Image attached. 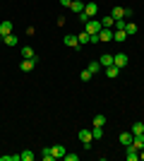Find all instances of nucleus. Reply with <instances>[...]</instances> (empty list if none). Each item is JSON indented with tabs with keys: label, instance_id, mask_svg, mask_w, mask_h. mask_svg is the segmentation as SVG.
Here are the masks:
<instances>
[{
	"label": "nucleus",
	"instance_id": "1",
	"mask_svg": "<svg viewBox=\"0 0 144 161\" xmlns=\"http://www.w3.org/2000/svg\"><path fill=\"white\" fill-rule=\"evenodd\" d=\"M101 19H94V17H91L89 22H84V31H89V34H99L101 31Z\"/></svg>",
	"mask_w": 144,
	"mask_h": 161
},
{
	"label": "nucleus",
	"instance_id": "2",
	"mask_svg": "<svg viewBox=\"0 0 144 161\" xmlns=\"http://www.w3.org/2000/svg\"><path fill=\"white\" fill-rule=\"evenodd\" d=\"M36 63H39V58H24V60L19 63V70L22 72H31L36 67Z\"/></svg>",
	"mask_w": 144,
	"mask_h": 161
},
{
	"label": "nucleus",
	"instance_id": "3",
	"mask_svg": "<svg viewBox=\"0 0 144 161\" xmlns=\"http://www.w3.org/2000/svg\"><path fill=\"white\" fill-rule=\"evenodd\" d=\"M125 156H127V161H137L139 159V149L135 147V144H127V147H125Z\"/></svg>",
	"mask_w": 144,
	"mask_h": 161
},
{
	"label": "nucleus",
	"instance_id": "4",
	"mask_svg": "<svg viewBox=\"0 0 144 161\" xmlns=\"http://www.w3.org/2000/svg\"><path fill=\"white\" fill-rule=\"evenodd\" d=\"M62 43H65L67 48H77V51L82 48V46H79V41H77V36H75V34H67V36L62 39Z\"/></svg>",
	"mask_w": 144,
	"mask_h": 161
},
{
	"label": "nucleus",
	"instance_id": "5",
	"mask_svg": "<svg viewBox=\"0 0 144 161\" xmlns=\"http://www.w3.org/2000/svg\"><path fill=\"white\" fill-rule=\"evenodd\" d=\"M113 65L123 70V67L127 65V55H125V53H115V55H113Z\"/></svg>",
	"mask_w": 144,
	"mask_h": 161
},
{
	"label": "nucleus",
	"instance_id": "6",
	"mask_svg": "<svg viewBox=\"0 0 144 161\" xmlns=\"http://www.w3.org/2000/svg\"><path fill=\"white\" fill-rule=\"evenodd\" d=\"M84 14H87V17H96V14H99V5H96V3H87V5H84Z\"/></svg>",
	"mask_w": 144,
	"mask_h": 161
},
{
	"label": "nucleus",
	"instance_id": "7",
	"mask_svg": "<svg viewBox=\"0 0 144 161\" xmlns=\"http://www.w3.org/2000/svg\"><path fill=\"white\" fill-rule=\"evenodd\" d=\"M12 27H14L12 22H10V19H5L3 24H0V36H7V34H12Z\"/></svg>",
	"mask_w": 144,
	"mask_h": 161
},
{
	"label": "nucleus",
	"instance_id": "8",
	"mask_svg": "<svg viewBox=\"0 0 144 161\" xmlns=\"http://www.w3.org/2000/svg\"><path fill=\"white\" fill-rule=\"evenodd\" d=\"M132 137H135L132 132H120V135H118V140H120V144H123V147L132 144Z\"/></svg>",
	"mask_w": 144,
	"mask_h": 161
},
{
	"label": "nucleus",
	"instance_id": "9",
	"mask_svg": "<svg viewBox=\"0 0 144 161\" xmlns=\"http://www.w3.org/2000/svg\"><path fill=\"white\" fill-rule=\"evenodd\" d=\"M99 41H113V29H101L99 31Z\"/></svg>",
	"mask_w": 144,
	"mask_h": 161
},
{
	"label": "nucleus",
	"instance_id": "10",
	"mask_svg": "<svg viewBox=\"0 0 144 161\" xmlns=\"http://www.w3.org/2000/svg\"><path fill=\"white\" fill-rule=\"evenodd\" d=\"M99 63H101V67H108V65H113V55H110V53H103V55H99Z\"/></svg>",
	"mask_w": 144,
	"mask_h": 161
},
{
	"label": "nucleus",
	"instance_id": "11",
	"mask_svg": "<svg viewBox=\"0 0 144 161\" xmlns=\"http://www.w3.org/2000/svg\"><path fill=\"white\" fill-rule=\"evenodd\" d=\"M130 36L123 31V29H118V31H113V41H118V43H123V41H127Z\"/></svg>",
	"mask_w": 144,
	"mask_h": 161
},
{
	"label": "nucleus",
	"instance_id": "12",
	"mask_svg": "<svg viewBox=\"0 0 144 161\" xmlns=\"http://www.w3.org/2000/svg\"><path fill=\"white\" fill-rule=\"evenodd\" d=\"M137 31H139V27L135 22H127V24H125V34H127V36H135Z\"/></svg>",
	"mask_w": 144,
	"mask_h": 161
},
{
	"label": "nucleus",
	"instance_id": "13",
	"mask_svg": "<svg viewBox=\"0 0 144 161\" xmlns=\"http://www.w3.org/2000/svg\"><path fill=\"white\" fill-rule=\"evenodd\" d=\"M77 41H79V46H84V43H91V34H89V31L77 34Z\"/></svg>",
	"mask_w": 144,
	"mask_h": 161
},
{
	"label": "nucleus",
	"instance_id": "14",
	"mask_svg": "<svg viewBox=\"0 0 144 161\" xmlns=\"http://www.w3.org/2000/svg\"><path fill=\"white\" fill-rule=\"evenodd\" d=\"M77 137H79L82 142H91V140H94V137H91V130H87V128L79 130V132H77Z\"/></svg>",
	"mask_w": 144,
	"mask_h": 161
},
{
	"label": "nucleus",
	"instance_id": "15",
	"mask_svg": "<svg viewBox=\"0 0 144 161\" xmlns=\"http://www.w3.org/2000/svg\"><path fill=\"white\" fill-rule=\"evenodd\" d=\"M70 10H72L75 14L84 12V3H79V0H72V5H70Z\"/></svg>",
	"mask_w": 144,
	"mask_h": 161
},
{
	"label": "nucleus",
	"instance_id": "16",
	"mask_svg": "<svg viewBox=\"0 0 144 161\" xmlns=\"http://www.w3.org/2000/svg\"><path fill=\"white\" fill-rule=\"evenodd\" d=\"M118 75H120V67H115V65H108V67H106V77L113 80V77H118Z\"/></svg>",
	"mask_w": 144,
	"mask_h": 161
},
{
	"label": "nucleus",
	"instance_id": "17",
	"mask_svg": "<svg viewBox=\"0 0 144 161\" xmlns=\"http://www.w3.org/2000/svg\"><path fill=\"white\" fill-rule=\"evenodd\" d=\"M132 144H135L137 149H144V132L142 135H135V137H132Z\"/></svg>",
	"mask_w": 144,
	"mask_h": 161
},
{
	"label": "nucleus",
	"instance_id": "18",
	"mask_svg": "<svg viewBox=\"0 0 144 161\" xmlns=\"http://www.w3.org/2000/svg\"><path fill=\"white\" fill-rule=\"evenodd\" d=\"M3 41H5L7 46H17V43H19V39H17L14 34H7V36H3Z\"/></svg>",
	"mask_w": 144,
	"mask_h": 161
},
{
	"label": "nucleus",
	"instance_id": "19",
	"mask_svg": "<svg viewBox=\"0 0 144 161\" xmlns=\"http://www.w3.org/2000/svg\"><path fill=\"white\" fill-rule=\"evenodd\" d=\"M22 58H36L34 48H31V46H22Z\"/></svg>",
	"mask_w": 144,
	"mask_h": 161
},
{
	"label": "nucleus",
	"instance_id": "20",
	"mask_svg": "<svg viewBox=\"0 0 144 161\" xmlns=\"http://www.w3.org/2000/svg\"><path fill=\"white\" fill-rule=\"evenodd\" d=\"M53 154H55V159H62L67 152H65V147H62V144H55V147H53Z\"/></svg>",
	"mask_w": 144,
	"mask_h": 161
},
{
	"label": "nucleus",
	"instance_id": "21",
	"mask_svg": "<svg viewBox=\"0 0 144 161\" xmlns=\"http://www.w3.org/2000/svg\"><path fill=\"white\" fill-rule=\"evenodd\" d=\"M87 70H89L91 75H96V72H101V63H99V60H91V63H89V67H87Z\"/></svg>",
	"mask_w": 144,
	"mask_h": 161
},
{
	"label": "nucleus",
	"instance_id": "22",
	"mask_svg": "<svg viewBox=\"0 0 144 161\" xmlns=\"http://www.w3.org/2000/svg\"><path fill=\"white\" fill-rule=\"evenodd\" d=\"M130 132H132V135H142V132H144V123H142V120H137L135 125H132Z\"/></svg>",
	"mask_w": 144,
	"mask_h": 161
},
{
	"label": "nucleus",
	"instance_id": "23",
	"mask_svg": "<svg viewBox=\"0 0 144 161\" xmlns=\"http://www.w3.org/2000/svg\"><path fill=\"white\" fill-rule=\"evenodd\" d=\"M91 137H94V140H101V137H103V128H101V125H94V130H91Z\"/></svg>",
	"mask_w": 144,
	"mask_h": 161
},
{
	"label": "nucleus",
	"instance_id": "24",
	"mask_svg": "<svg viewBox=\"0 0 144 161\" xmlns=\"http://www.w3.org/2000/svg\"><path fill=\"white\" fill-rule=\"evenodd\" d=\"M113 22H115V19L108 14V17H103V19H101V27H103V29H113Z\"/></svg>",
	"mask_w": 144,
	"mask_h": 161
},
{
	"label": "nucleus",
	"instance_id": "25",
	"mask_svg": "<svg viewBox=\"0 0 144 161\" xmlns=\"http://www.w3.org/2000/svg\"><path fill=\"white\" fill-rule=\"evenodd\" d=\"M19 161H34V152H29V149H24L19 154Z\"/></svg>",
	"mask_w": 144,
	"mask_h": 161
},
{
	"label": "nucleus",
	"instance_id": "26",
	"mask_svg": "<svg viewBox=\"0 0 144 161\" xmlns=\"http://www.w3.org/2000/svg\"><path fill=\"white\" fill-rule=\"evenodd\" d=\"M110 17H113V19H123V7H113V10H110Z\"/></svg>",
	"mask_w": 144,
	"mask_h": 161
},
{
	"label": "nucleus",
	"instance_id": "27",
	"mask_svg": "<svg viewBox=\"0 0 144 161\" xmlns=\"http://www.w3.org/2000/svg\"><path fill=\"white\" fill-rule=\"evenodd\" d=\"M41 156H43L46 161H53V159H55V154H53V149H51V147H46V149H43V152H41Z\"/></svg>",
	"mask_w": 144,
	"mask_h": 161
},
{
	"label": "nucleus",
	"instance_id": "28",
	"mask_svg": "<svg viewBox=\"0 0 144 161\" xmlns=\"http://www.w3.org/2000/svg\"><path fill=\"white\" fill-rule=\"evenodd\" d=\"M94 125H106V115H94Z\"/></svg>",
	"mask_w": 144,
	"mask_h": 161
},
{
	"label": "nucleus",
	"instance_id": "29",
	"mask_svg": "<svg viewBox=\"0 0 144 161\" xmlns=\"http://www.w3.org/2000/svg\"><path fill=\"white\" fill-rule=\"evenodd\" d=\"M79 80H82V82H89L91 80V72H89V70H82V72H79Z\"/></svg>",
	"mask_w": 144,
	"mask_h": 161
},
{
	"label": "nucleus",
	"instance_id": "30",
	"mask_svg": "<svg viewBox=\"0 0 144 161\" xmlns=\"http://www.w3.org/2000/svg\"><path fill=\"white\" fill-rule=\"evenodd\" d=\"M123 19H132V7H123Z\"/></svg>",
	"mask_w": 144,
	"mask_h": 161
},
{
	"label": "nucleus",
	"instance_id": "31",
	"mask_svg": "<svg viewBox=\"0 0 144 161\" xmlns=\"http://www.w3.org/2000/svg\"><path fill=\"white\" fill-rule=\"evenodd\" d=\"M3 161H19V154H5Z\"/></svg>",
	"mask_w": 144,
	"mask_h": 161
},
{
	"label": "nucleus",
	"instance_id": "32",
	"mask_svg": "<svg viewBox=\"0 0 144 161\" xmlns=\"http://www.w3.org/2000/svg\"><path fill=\"white\" fill-rule=\"evenodd\" d=\"M62 159H65V161H77V159H79V154H65Z\"/></svg>",
	"mask_w": 144,
	"mask_h": 161
},
{
	"label": "nucleus",
	"instance_id": "33",
	"mask_svg": "<svg viewBox=\"0 0 144 161\" xmlns=\"http://www.w3.org/2000/svg\"><path fill=\"white\" fill-rule=\"evenodd\" d=\"M60 5L62 7H70V5H72V0H60Z\"/></svg>",
	"mask_w": 144,
	"mask_h": 161
},
{
	"label": "nucleus",
	"instance_id": "34",
	"mask_svg": "<svg viewBox=\"0 0 144 161\" xmlns=\"http://www.w3.org/2000/svg\"><path fill=\"white\" fill-rule=\"evenodd\" d=\"M139 159H142V161H144V149H139Z\"/></svg>",
	"mask_w": 144,
	"mask_h": 161
}]
</instances>
